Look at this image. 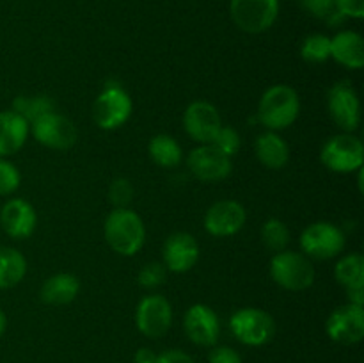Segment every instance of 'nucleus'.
Segmentation results:
<instances>
[{"instance_id":"nucleus-1","label":"nucleus","mask_w":364,"mask_h":363,"mask_svg":"<svg viewBox=\"0 0 364 363\" xmlns=\"http://www.w3.org/2000/svg\"><path fill=\"white\" fill-rule=\"evenodd\" d=\"M107 244L123 256H134L144 246L146 228L141 216L130 209H114L103 226Z\"/></svg>"},{"instance_id":"nucleus-2","label":"nucleus","mask_w":364,"mask_h":363,"mask_svg":"<svg viewBox=\"0 0 364 363\" xmlns=\"http://www.w3.org/2000/svg\"><path fill=\"white\" fill-rule=\"evenodd\" d=\"M301 112V100L290 85L277 84L267 89L258 103V120L270 132H279L295 123Z\"/></svg>"},{"instance_id":"nucleus-3","label":"nucleus","mask_w":364,"mask_h":363,"mask_svg":"<svg viewBox=\"0 0 364 363\" xmlns=\"http://www.w3.org/2000/svg\"><path fill=\"white\" fill-rule=\"evenodd\" d=\"M270 276L281 288L301 292L315 281V267L304 253L283 249L270 260Z\"/></svg>"},{"instance_id":"nucleus-4","label":"nucleus","mask_w":364,"mask_h":363,"mask_svg":"<svg viewBox=\"0 0 364 363\" xmlns=\"http://www.w3.org/2000/svg\"><path fill=\"white\" fill-rule=\"evenodd\" d=\"M231 333L240 344L262 347L276 335V320L269 312L259 308H242L230 319Z\"/></svg>"},{"instance_id":"nucleus-5","label":"nucleus","mask_w":364,"mask_h":363,"mask_svg":"<svg viewBox=\"0 0 364 363\" xmlns=\"http://www.w3.org/2000/svg\"><path fill=\"white\" fill-rule=\"evenodd\" d=\"M320 160L333 173H354L363 167L364 146L361 139L352 134L333 135L320 152Z\"/></svg>"},{"instance_id":"nucleus-6","label":"nucleus","mask_w":364,"mask_h":363,"mask_svg":"<svg viewBox=\"0 0 364 363\" xmlns=\"http://www.w3.org/2000/svg\"><path fill=\"white\" fill-rule=\"evenodd\" d=\"M230 14L240 31L262 34L276 23L279 0H231Z\"/></svg>"},{"instance_id":"nucleus-7","label":"nucleus","mask_w":364,"mask_h":363,"mask_svg":"<svg viewBox=\"0 0 364 363\" xmlns=\"http://www.w3.org/2000/svg\"><path fill=\"white\" fill-rule=\"evenodd\" d=\"M132 98L121 85L107 84L92 103V120L102 130H116L132 116Z\"/></svg>"},{"instance_id":"nucleus-8","label":"nucleus","mask_w":364,"mask_h":363,"mask_svg":"<svg viewBox=\"0 0 364 363\" xmlns=\"http://www.w3.org/2000/svg\"><path fill=\"white\" fill-rule=\"evenodd\" d=\"M301 249L308 258L331 260L345 249V233L336 224L318 221L302 231Z\"/></svg>"},{"instance_id":"nucleus-9","label":"nucleus","mask_w":364,"mask_h":363,"mask_svg":"<svg viewBox=\"0 0 364 363\" xmlns=\"http://www.w3.org/2000/svg\"><path fill=\"white\" fill-rule=\"evenodd\" d=\"M329 116L347 134L358 130L361 123V102L350 82H336L327 95Z\"/></svg>"},{"instance_id":"nucleus-10","label":"nucleus","mask_w":364,"mask_h":363,"mask_svg":"<svg viewBox=\"0 0 364 363\" xmlns=\"http://www.w3.org/2000/svg\"><path fill=\"white\" fill-rule=\"evenodd\" d=\"M31 132L39 144L52 149H70L78 139L73 121L55 110L43 114L32 121Z\"/></svg>"},{"instance_id":"nucleus-11","label":"nucleus","mask_w":364,"mask_h":363,"mask_svg":"<svg viewBox=\"0 0 364 363\" xmlns=\"http://www.w3.org/2000/svg\"><path fill=\"white\" fill-rule=\"evenodd\" d=\"M173 306L164 295L151 294L141 299L135 310V326L144 337L160 338L171 330Z\"/></svg>"},{"instance_id":"nucleus-12","label":"nucleus","mask_w":364,"mask_h":363,"mask_svg":"<svg viewBox=\"0 0 364 363\" xmlns=\"http://www.w3.org/2000/svg\"><path fill=\"white\" fill-rule=\"evenodd\" d=\"M326 331L329 338L341 345H354L364 338V310L358 305H341L327 317Z\"/></svg>"},{"instance_id":"nucleus-13","label":"nucleus","mask_w":364,"mask_h":363,"mask_svg":"<svg viewBox=\"0 0 364 363\" xmlns=\"http://www.w3.org/2000/svg\"><path fill=\"white\" fill-rule=\"evenodd\" d=\"M187 166L198 180L208 184L226 180L233 169L230 157L219 152L213 144H199L192 149L187 157Z\"/></svg>"},{"instance_id":"nucleus-14","label":"nucleus","mask_w":364,"mask_h":363,"mask_svg":"<svg viewBox=\"0 0 364 363\" xmlns=\"http://www.w3.org/2000/svg\"><path fill=\"white\" fill-rule=\"evenodd\" d=\"M183 127L188 137L194 139L196 142L210 144L223 127V120H220L219 110L212 103L199 100V102H192L185 109Z\"/></svg>"},{"instance_id":"nucleus-15","label":"nucleus","mask_w":364,"mask_h":363,"mask_svg":"<svg viewBox=\"0 0 364 363\" xmlns=\"http://www.w3.org/2000/svg\"><path fill=\"white\" fill-rule=\"evenodd\" d=\"M247 214L242 203L235 199L217 201L206 210L205 230L213 237H231L244 228Z\"/></svg>"},{"instance_id":"nucleus-16","label":"nucleus","mask_w":364,"mask_h":363,"mask_svg":"<svg viewBox=\"0 0 364 363\" xmlns=\"http://www.w3.org/2000/svg\"><path fill=\"white\" fill-rule=\"evenodd\" d=\"M185 335L199 347H212L220 337V322L217 313L206 305H192L183 317Z\"/></svg>"},{"instance_id":"nucleus-17","label":"nucleus","mask_w":364,"mask_h":363,"mask_svg":"<svg viewBox=\"0 0 364 363\" xmlns=\"http://www.w3.org/2000/svg\"><path fill=\"white\" fill-rule=\"evenodd\" d=\"M164 265L173 273H187L198 263L199 244L187 231H176L169 235L164 244Z\"/></svg>"},{"instance_id":"nucleus-18","label":"nucleus","mask_w":364,"mask_h":363,"mask_svg":"<svg viewBox=\"0 0 364 363\" xmlns=\"http://www.w3.org/2000/svg\"><path fill=\"white\" fill-rule=\"evenodd\" d=\"M0 224L11 238H28L36 230L38 216L34 206L21 198H13L0 210Z\"/></svg>"},{"instance_id":"nucleus-19","label":"nucleus","mask_w":364,"mask_h":363,"mask_svg":"<svg viewBox=\"0 0 364 363\" xmlns=\"http://www.w3.org/2000/svg\"><path fill=\"white\" fill-rule=\"evenodd\" d=\"M31 125L27 120L16 114L14 110H2L0 112V157L14 155L23 148L27 142Z\"/></svg>"},{"instance_id":"nucleus-20","label":"nucleus","mask_w":364,"mask_h":363,"mask_svg":"<svg viewBox=\"0 0 364 363\" xmlns=\"http://www.w3.org/2000/svg\"><path fill=\"white\" fill-rule=\"evenodd\" d=\"M331 57L348 70H361L364 66L363 36L354 31H341L331 38Z\"/></svg>"},{"instance_id":"nucleus-21","label":"nucleus","mask_w":364,"mask_h":363,"mask_svg":"<svg viewBox=\"0 0 364 363\" xmlns=\"http://www.w3.org/2000/svg\"><path fill=\"white\" fill-rule=\"evenodd\" d=\"M256 157L267 169H283L290 160V148L277 132H265L256 139Z\"/></svg>"},{"instance_id":"nucleus-22","label":"nucleus","mask_w":364,"mask_h":363,"mask_svg":"<svg viewBox=\"0 0 364 363\" xmlns=\"http://www.w3.org/2000/svg\"><path fill=\"white\" fill-rule=\"evenodd\" d=\"M80 290V281L75 274L59 273L45 280L41 287V301L50 306L70 305Z\"/></svg>"},{"instance_id":"nucleus-23","label":"nucleus","mask_w":364,"mask_h":363,"mask_svg":"<svg viewBox=\"0 0 364 363\" xmlns=\"http://www.w3.org/2000/svg\"><path fill=\"white\" fill-rule=\"evenodd\" d=\"M27 274V260L23 253L9 246H0V290L13 288Z\"/></svg>"},{"instance_id":"nucleus-24","label":"nucleus","mask_w":364,"mask_h":363,"mask_svg":"<svg viewBox=\"0 0 364 363\" xmlns=\"http://www.w3.org/2000/svg\"><path fill=\"white\" fill-rule=\"evenodd\" d=\"M148 152L153 162L160 167H176L183 157L180 142L167 134L155 135L149 141Z\"/></svg>"},{"instance_id":"nucleus-25","label":"nucleus","mask_w":364,"mask_h":363,"mask_svg":"<svg viewBox=\"0 0 364 363\" xmlns=\"http://www.w3.org/2000/svg\"><path fill=\"white\" fill-rule=\"evenodd\" d=\"M334 276L347 290L364 288V256L361 253H350L340 258L334 267Z\"/></svg>"},{"instance_id":"nucleus-26","label":"nucleus","mask_w":364,"mask_h":363,"mask_svg":"<svg viewBox=\"0 0 364 363\" xmlns=\"http://www.w3.org/2000/svg\"><path fill=\"white\" fill-rule=\"evenodd\" d=\"M13 110L31 125L32 121L38 120L43 114L52 112L53 102L48 96H18L13 102Z\"/></svg>"},{"instance_id":"nucleus-27","label":"nucleus","mask_w":364,"mask_h":363,"mask_svg":"<svg viewBox=\"0 0 364 363\" xmlns=\"http://www.w3.org/2000/svg\"><path fill=\"white\" fill-rule=\"evenodd\" d=\"M301 56L306 63H326L331 59V38L323 34H311L302 41Z\"/></svg>"},{"instance_id":"nucleus-28","label":"nucleus","mask_w":364,"mask_h":363,"mask_svg":"<svg viewBox=\"0 0 364 363\" xmlns=\"http://www.w3.org/2000/svg\"><path fill=\"white\" fill-rule=\"evenodd\" d=\"M262 241L270 251H283L290 242V230L279 219H269L262 226Z\"/></svg>"},{"instance_id":"nucleus-29","label":"nucleus","mask_w":364,"mask_h":363,"mask_svg":"<svg viewBox=\"0 0 364 363\" xmlns=\"http://www.w3.org/2000/svg\"><path fill=\"white\" fill-rule=\"evenodd\" d=\"M210 144H213L219 152H223L224 155H228L231 159L240 149V134L231 127H220V130L217 132V135L213 137V141Z\"/></svg>"},{"instance_id":"nucleus-30","label":"nucleus","mask_w":364,"mask_h":363,"mask_svg":"<svg viewBox=\"0 0 364 363\" xmlns=\"http://www.w3.org/2000/svg\"><path fill=\"white\" fill-rule=\"evenodd\" d=\"M21 182V174L18 167L7 159L0 157V196H9L18 191Z\"/></svg>"},{"instance_id":"nucleus-31","label":"nucleus","mask_w":364,"mask_h":363,"mask_svg":"<svg viewBox=\"0 0 364 363\" xmlns=\"http://www.w3.org/2000/svg\"><path fill=\"white\" fill-rule=\"evenodd\" d=\"M109 199L116 209H127L134 199V185L127 178H116L109 187Z\"/></svg>"},{"instance_id":"nucleus-32","label":"nucleus","mask_w":364,"mask_h":363,"mask_svg":"<svg viewBox=\"0 0 364 363\" xmlns=\"http://www.w3.org/2000/svg\"><path fill=\"white\" fill-rule=\"evenodd\" d=\"M166 278H167V269L164 263L149 262L142 267L141 273H139V276H137V280H139V285H141V287L156 288V287H160L164 281H166Z\"/></svg>"},{"instance_id":"nucleus-33","label":"nucleus","mask_w":364,"mask_h":363,"mask_svg":"<svg viewBox=\"0 0 364 363\" xmlns=\"http://www.w3.org/2000/svg\"><path fill=\"white\" fill-rule=\"evenodd\" d=\"M301 4L309 14L316 18H323V20H327L331 14L336 13L334 0H301Z\"/></svg>"},{"instance_id":"nucleus-34","label":"nucleus","mask_w":364,"mask_h":363,"mask_svg":"<svg viewBox=\"0 0 364 363\" xmlns=\"http://www.w3.org/2000/svg\"><path fill=\"white\" fill-rule=\"evenodd\" d=\"M208 363H242V356L230 345H217L210 351Z\"/></svg>"},{"instance_id":"nucleus-35","label":"nucleus","mask_w":364,"mask_h":363,"mask_svg":"<svg viewBox=\"0 0 364 363\" xmlns=\"http://www.w3.org/2000/svg\"><path fill=\"white\" fill-rule=\"evenodd\" d=\"M334 6L343 18L364 16V0H334Z\"/></svg>"},{"instance_id":"nucleus-36","label":"nucleus","mask_w":364,"mask_h":363,"mask_svg":"<svg viewBox=\"0 0 364 363\" xmlns=\"http://www.w3.org/2000/svg\"><path fill=\"white\" fill-rule=\"evenodd\" d=\"M155 363H196L188 352L180 349H167V351L156 354Z\"/></svg>"},{"instance_id":"nucleus-37","label":"nucleus","mask_w":364,"mask_h":363,"mask_svg":"<svg viewBox=\"0 0 364 363\" xmlns=\"http://www.w3.org/2000/svg\"><path fill=\"white\" fill-rule=\"evenodd\" d=\"M156 352L151 347H141L135 351L134 362L135 363H155Z\"/></svg>"},{"instance_id":"nucleus-38","label":"nucleus","mask_w":364,"mask_h":363,"mask_svg":"<svg viewBox=\"0 0 364 363\" xmlns=\"http://www.w3.org/2000/svg\"><path fill=\"white\" fill-rule=\"evenodd\" d=\"M347 294H348V302H350V305H358V306L364 305V288H350V290H347Z\"/></svg>"},{"instance_id":"nucleus-39","label":"nucleus","mask_w":364,"mask_h":363,"mask_svg":"<svg viewBox=\"0 0 364 363\" xmlns=\"http://www.w3.org/2000/svg\"><path fill=\"white\" fill-rule=\"evenodd\" d=\"M6 330H7V317H6V313L0 310V337L6 333Z\"/></svg>"}]
</instances>
